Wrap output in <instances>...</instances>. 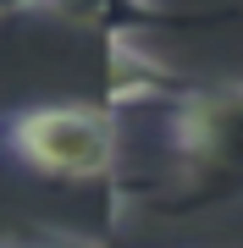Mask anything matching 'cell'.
I'll return each instance as SVG.
<instances>
[{"mask_svg": "<svg viewBox=\"0 0 243 248\" xmlns=\"http://www.w3.org/2000/svg\"><path fill=\"white\" fill-rule=\"evenodd\" d=\"M0 155L55 182H105L122 160L111 105H17L0 110Z\"/></svg>", "mask_w": 243, "mask_h": 248, "instance_id": "cell-1", "label": "cell"}, {"mask_svg": "<svg viewBox=\"0 0 243 248\" xmlns=\"http://www.w3.org/2000/svg\"><path fill=\"white\" fill-rule=\"evenodd\" d=\"M161 138L205 193H243V83L177 89L166 99Z\"/></svg>", "mask_w": 243, "mask_h": 248, "instance_id": "cell-2", "label": "cell"}, {"mask_svg": "<svg viewBox=\"0 0 243 248\" xmlns=\"http://www.w3.org/2000/svg\"><path fill=\"white\" fill-rule=\"evenodd\" d=\"M0 248H105V243H83V237H0Z\"/></svg>", "mask_w": 243, "mask_h": 248, "instance_id": "cell-3", "label": "cell"}, {"mask_svg": "<svg viewBox=\"0 0 243 248\" xmlns=\"http://www.w3.org/2000/svg\"><path fill=\"white\" fill-rule=\"evenodd\" d=\"M55 0H0V17H28V11H45Z\"/></svg>", "mask_w": 243, "mask_h": 248, "instance_id": "cell-4", "label": "cell"}]
</instances>
